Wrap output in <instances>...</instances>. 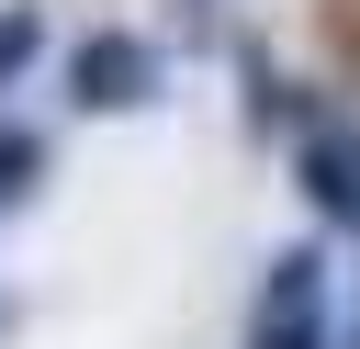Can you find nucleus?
I'll return each instance as SVG.
<instances>
[{
	"label": "nucleus",
	"instance_id": "1",
	"mask_svg": "<svg viewBox=\"0 0 360 349\" xmlns=\"http://www.w3.org/2000/svg\"><path fill=\"white\" fill-rule=\"evenodd\" d=\"M11 56H34V23H11V11H0V68H11Z\"/></svg>",
	"mask_w": 360,
	"mask_h": 349
}]
</instances>
